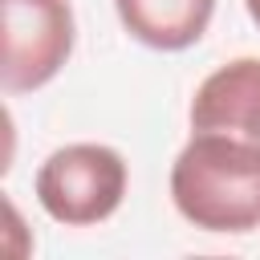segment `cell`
<instances>
[{
	"label": "cell",
	"instance_id": "cell-6",
	"mask_svg": "<svg viewBox=\"0 0 260 260\" xmlns=\"http://www.w3.org/2000/svg\"><path fill=\"white\" fill-rule=\"evenodd\" d=\"M244 8H248V16H252V24L260 28V0H244Z\"/></svg>",
	"mask_w": 260,
	"mask_h": 260
},
{
	"label": "cell",
	"instance_id": "cell-1",
	"mask_svg": "<svg viewBox=\"0 0 260 260\" xmlns=\"http://www.w3.org/2000/svg\"><path fill=\"white\" fill-rule=\"evenodd\" d=\"M175 211L215 236H244L260 228V146L223 134L191 130L171 162Z\"/></svg>",
	"mask_w": 260,
	"mask_h": 260
},
{
	"label": "cell",
	"instance_id": "cell-5",
	"mask_svg": "<svg viewBox=\"0 0 260 260\" xmlns=\"http://www.w3.org/2000/svg\"><path fill=\"white\" fill-rule=\"evenodd\" d=\"M114 12L138 45L179 53L207 32L215 0H114Z\"/></svg>",
	"mask_w": 260,
	"mask_h": 260
},
{
	"label": "cell",
	"instance_id": "cell-4",
	"mask_svg": "<svg viewBox=\"0 0 260 260\" xmlns=\"http://www.w3.org/2000/svg\"><path fill=\"white\" fill-rule=\"evenodd\" d=\"M191 130H223L260 146V57H236L211 69L191 98Z\"/></svg>",
	"mask_w": 260,
	"mask_h": 260
},
{
	"label": "cell",
	"instance_id": "cell-3",
	"mask_svg": "<svg viewBox=\"0 0 260 260\" xmlns=\"http://www.w3.org/2000/svg\"><path fill=\"white\" fill-rule=\"evenodd\" d=\"M4 16V57H0V81L4 93H32L49 85L77 37V20L69 0H0Z\"/></svg>",
	"mask_w": 260,
	"mask_h": 260
},
{
	"label": "cell",
	"instance_id": "cell-2",
	"mask_svg": "<svg viewBox=\"0 0 260 260\" xmlns=\"http://www.w3.org/2000/svg\"><path fill=\"white\" fill-rule=\"evenodd\" d=\"M130 187V167L122 150L106 142H69L57 146L32 179L37 203L49 219L65 228H93L110 219Z\"/></svg>",
	"mask_w": 260,
	"mask_h": 260
}]
</instances>
